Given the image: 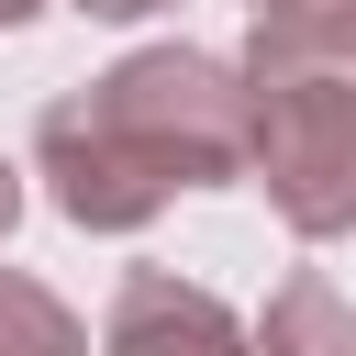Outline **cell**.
Segmentation results:
<instances>
[{
  "mask_svg": "<svg viewBox=\"0 0 356 356\" xmlns=\"http://www.w3.org/2000/svg\"><path fill=\"white\" fill-rule=\"evenodd\" d=\"M11 222H22V167L0 156V234H11Z\"/></svg>",
  "mask_w": 356,
  "mask_h": 356,
  "instance_id": "obj_7",
  "label": "cell"
},
{
  "mask_svg": "<svg viewBox=\"0 0 356 356\" xmlns=\"http://www.w3.org/2000/svg\"><path fill=\"white\" fill-rule=\"evenodd\" d=\"M256 356H356V312L334 300V278H289L278 300H267V334H256Z\"/></svg>",
  "mask_w": 356,
  "mask_h": 356,
  "instance_id": "obj_4",
  "label": "cell"
},
{
  "mask_svg": "<svg viewBox=\"0 0 356 356\" xmlns=\"http://www.w3.org/2000/svg\"><path fill=\"white\" fill-rule=\"evenodd\" d=\"M100 356H256V334L178 267H134L111 289V323H100Z\"/></svg>",
  "mask_w": 356,
  "mask_h": 356,
  "instance_id": "obj_3",
  "label": "cell"
},
{
  "mask_svg": "<svg viewBox=\"0 0 356 356\" xmlns=\"http://www.w3.org/2000/svg\"><path fill=\"white\" fill-rule=\"evenodd\" d=\"M0 356H89V334H78V312L44 278H11L0 267Z\"/></svg>",
  "mask_w": 356,
  "mask_h": 356,
  "instance_id": "obj_5",
  "label": "cell"
},
{
  "mask_svg": "<svg viewBox=\"0 0 356 356\" xmlns=\"http://www.w3.org/2000/svg\"><path fill=\"white\" fill-rule=\"evenodd\" d=\"M89 22H145V11H167V0H78Z\"/></svg>",
  "mask_w": 356,
  "mask_h": 356,
  "instance_id": "obj_6",
  "label": "cell"
},
{
  "mask_svg": "<svg viewBox=\"0 0 356 356\" xmlns=\"http://www.w3.org/2000/svg\"><path fill=\"white\" fill-rule=\"evenodd\" d=\"M245 167L289 234H356V0H256L245 56Z\"/></svg>",
  "mask_w": 356,
  "mask_h": 356,
  "instance_id": "obj_2",
  "label": "cell"
},
{
  "mask_svg": "<svg viewBox=\"0 0 356 356\" xmlns=\"http://www.w3.org/2000/svg\"><path fill=\"white\" fill-rule=\"evenodd\" d=\"M33 11H44V0H0V33H11V22H33Z\"/></svg>",
  "mask_w": 356,
  "mask_h": 356,
  "instance_id": "obj_8",
  "label": "cell"
},
{
  "mask_svg": "<svg viewBox=\"0 0 356 356\" xmlns=\"http://www.w3.org/2000/svg\"><path fill=\"white\" fill-rule=\"evenodd\" d=\"M33 167L78 234H134L178 189L245 178V89L200 44H145V56L100 67L89 89L44 100Z\"/></svg>",
  "mask_w": 356,
  "mask_h": 356,
  "instance_id": "obj_1",
  "label": "cell"
}]
</instances>
